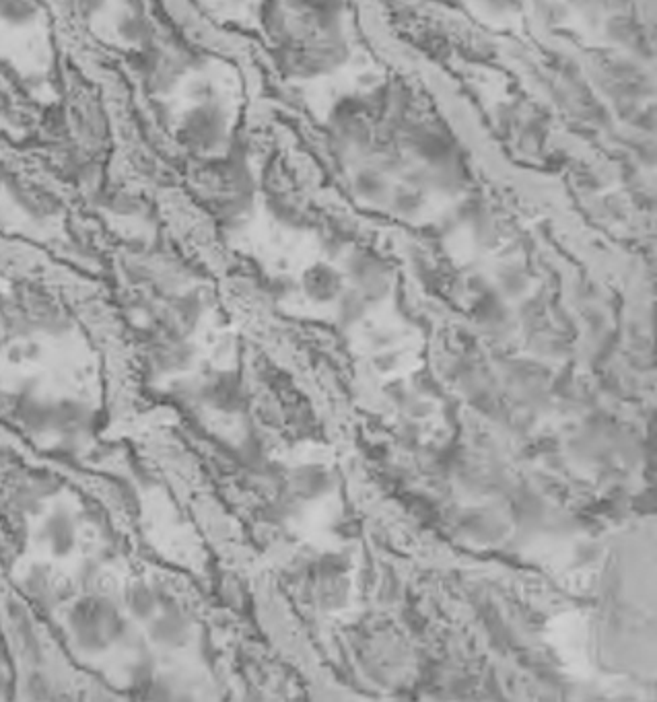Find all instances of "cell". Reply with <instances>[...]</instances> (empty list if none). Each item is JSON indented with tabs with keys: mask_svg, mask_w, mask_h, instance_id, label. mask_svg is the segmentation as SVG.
Instances as JSON below:
<instances>
[{
	"mask_svg": "<svg viewBox=\"0 0 657 702\" xmlns=\"http://www.w3.org/2000/svg\"><path fill=\"white\" fill-rule=\"evenodd\" d=\"M9 190L11 196L15 198V202L29 213L31 217L38 219H46L56 215L60 210V200L56 194H52L50 190H46L44 186L36 184V182H27L21 178H11L9 180Z\"/></svg>",
	"mask_w": 657,
	"mask_h": 702,
	"instance_id": "obj_1",
	"label": "cell"
},
{
	"mask_svg": "<svg viewBox=\"0 0 657 702\" xmlns=\"http://www.w3.org/2000/svg\"><path fill=\"white\" fill-rule=\"evenodd\" d=\"M130 608L136 616H151L153 610V595L147 587H134L130 593Z\"/></svg>",
	"mask_w": 657,
	"mask_h": 702,
	"instance_id": "obj_5",
	"label": "cell"
},
{
	"mask_svg": "<svg viewBox=\"0 0 657 702\" xmlns=\"http://www.w3.org/2000/svg\"><path fill=\"white\" fill-rule=\"evenodd\" d=\"M336 287H338V278L334 276L332 270L324 266H316L307 276V289L318 299H328L330 295H334Z\"/></svg>",
	"mask_w": 657,
	"mask_h": 702,
	"instance_id": "obj_2",
	"label": "cell"
},
{
	"mask_svg": "<svg viewBox=\"0 0 657 702\" xmlns=\"http://www.w3.org/2000/svg\"><path fill=\"white\" fill-rule=\"evenodd\" d=\"M36 13L38 7L31 0H0V17L9 23H27Z\"/></svg>",
	"mask_w": 657,
	"mask_h": 702,
	"instance_id": "obj_4",
	"label": "cell"
},
{
	"mask_svg": "<svg viewBox=\"0 0 657 702\" xmlns=\"http://www.w3.org/2000/svg\"><path fill=\"white\" fill-rule=\"evenodd\" d=\"M50 542L56 554H66L75 546V532L73 525L68 523L66 517H54L50 523Z\"/></svg>",
	"mask_w": 657,
	"mask_h": 702,
	"instance_id": "obj_3",
	"label": "cell"
}]
</instances>
